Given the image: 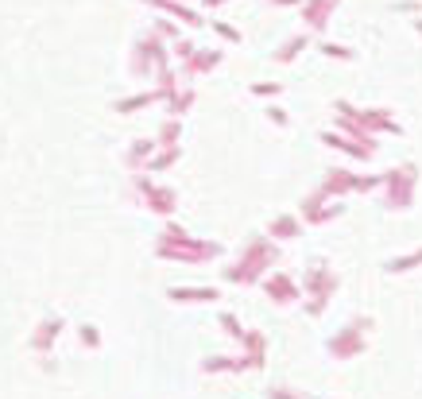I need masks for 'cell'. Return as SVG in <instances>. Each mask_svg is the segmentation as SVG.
<instances>
[{"label": "cell", "mask_w": 422, "mask_h": 399, "mask_svg": "<svg viewBox=\"0 0 422 399\" xmlns=\"http://www.w3.org/2000/svg\"><path fill=\"white\" fill-rule=\"evenodd\" d=\"M217 252H221V248H217L213 241H194L183 225H174V221L159 233V244H155V256L183 260V264H202V260H213Z\"/></svg>", "instance_id": "obj_1"}, {"label": "cell", "mask_w": 422, "mask_h": 399, "mask_svg": "<svg viewBox=\"0 0 422 399\" xmlns=\"http://www.w3.org/2000/svg\"><path fill=\"white\" fill-rule=\"evenodd\" d=\"M275 260H279V248H275L272 237H252L248 248H244V256L237 260V267H229V279L232 283H252L264 267H272Z\"/></svg>", "instance_id": "obj_2"}, {"label": "cell", "mask_w": 422, "mask_h": 399, "mask_svg": "<svg viewBox=\"0 0 422 399\" xmlns=\"http://www.w3.org/2000/svg\"><path fill=\"white\" fill-rule=\"evenodd\" d=\"M167 62H171V50H167V39H159L155 31H148L136 43V50H132V74L136 78H148V74H155V70H167Z\"/></svg>", "instance_id": "obj_3"}, {"label": "cell", "mask_w": 422, "mask_h": 399, "mask_svg": "<svg viewBox=\"0 0 422 399\" xmlns=\"http://www.w3.org/2000/svg\"><path fill=\"white\" fill-rule=\"evenodd\" d=\"M136 194H140V202L151 209V214H163V217H171L174 206H178V194H174L171 186H159L148 171L136 175Z\"/></svg>", "instance_id": "obj_4"}, {"label": "cell", "mask_w": 422, "mask_h": 399, "mask_svg": "<svg viewBox=\"0 0 422 399\" xmlns=\"http://www.w3.org/2000/svg\"><path fill=\"white\" fill-rule=\"evenodd\" d=\"M337 214H341V202L337 198H325L322 190L307 194L302 206H298V221H302V225H325V221H333Z\"/></svg>", "instance_id": "obj_5"}, {"label": "cell", "mask_w": 422, "mask_h": 399, "mask_svg": "<svg viewBox=\"0 0 422 399\" xmlns=\"http://www.w3.org/2000/svg\"><path fill=\"white\" fill-rule=\"evenodd\" d=\"M221 59H225V50H206V47H194V55L183 62V85H190L198 74H209L213 66H221Z\"/></svg>", "instance_id": "obj_6"}, {"label": "cell", "mask_w": 422, "mask_h": 399, "mask_svg": "<svg viewBox=\"0 0 422 399\" xmlns=\"http://www.w3.org/2000/svg\"><path fill=\"white\" fill-rule=\"evenodd\" d=\"M143 4H155L159 12H167V16H174L178 24H190V27H202L206 20L198 16V12L186 4V0H143Z\"/></svg>", "instance_id": "obj_7"}, {"label": "cell", "mask_w": 422, "mask_h": 399, "mask_svg": "<svg viewBox=\"0 0 422 399\" xmlns=\"http://www.w3.org/2000/svg\"><path fill=\"white\" fill-rule=\"evenodd\" d=\"M298 8H302V20H307V24L314 27V35H318L325 24H330V12L337 8V0H302Z\"/></svg>", "instance_id": "obj_8"}, {"label": "cell", "mask_w": 422, "mask_h": 399, "mask_svg": "<svg viewBox=\"0 0 422 399\" xmlns=\"http://www.w3.org/2000/svg\"><path fill=\"white\" fill-rule=\"evenodd\" d=\"M298 233H302V221H298V214H279L272 225H267V237H272V241H295Z\"/></svg>", "instance_id": "obj_9"}, {"label": "cell", "mask_w": 422, "mask_h": 399, "mask_svg": "<svg viewBox=\"0 0 422 399\" xmlns=\"http://www.w3.org/2000/svg\"><path fill=\"white\" fill-rule=\"evenodd\" d=\"M318 190H322L325 198H341L345 190H353V175L341 171V167H333V171H325V183L318 186Z\"/></svg>", "instance_id": "obj_10"}, {"label": "cell", "mask_w": 422, "mask_h": 399, "mask_svg": "<svg viewBox=\"0 0 422 399\" xmlns=\"http://www.w3.org/2000/svg\"><path fill=\"white\" fill-rule=\"evenodd\" d=\"M178 159H183V148H155V151H151V159L143 163V171H148V175H159V171L174 167Z\"/></svg>", "instance_id": "obj_11"}, {"label": "cell", "mask_w": 422, "mask_h": 399, "mask_svg": "<svg viewBox=\"0 0 422 399\" xmlns=\"http://www.w3.org/2000/svg\"><path fill=\"white\" fill-rule=\"evenodd\" d=\"M155 105V93H132V97H120L113 105V113H120V117H128V113H140V108H151Z\"/></svg>", "instance_id": "obj_12"}, {"label": "cell", "mask_w": 422, "mask_h": 399, "mask_svg": "<svg viewBox=\"0 0 422 399\" xmlns=\"http://www.w3.org/2000/svg\"><path fill=\"white\" fill-rule=\"evenodd\" d=\"M178 140H183V120L167 117L163 128H159V136H155V148H178Z\"/></svg>", "instance_id": "obj_13"}, {"label": "cell", "mask_w": 422, "mask_h": 399, "mask_svg": "<svg viewBox=\"0 0 422 399\" xmlns=\"http://www.w3.org/2000/svg\"><path fill=\"white\" fill-rule=\"evenodd\" d=\"M310 47V35H295V39H287V43H279V50H275L272 59L275 62H295L302 50Z\"/></svg>", "instance_id": "obj_14"}, {"label": "cell", "mask_w": 422, "mask_h": 399, "mask_svg": "<svg viewBox=\"0 0 422 399\" xmlns=\"http://www.w3.org/2000/svg\"><path fill=\"white\" fill-rule=\"evenodd\" d=\"M151 151H155V140H132V148H128L125 163L132 167V171H143V163L151 159Z\"/></svg>", "instance_id": "obj_15"}, {"label": "cell", "mask_w": 422, "mask_h": 399, "mask_svg": "<svg viewBox=\"0 0 422 399\" xmlns=\"http://www.w3.org/2000/svg\"><path fill=\"white\" fill-rule=\"evenodd\" d=\"M333 283H337V279H333V272H330L325 264L310 267V291H318V295H322V299H318L322 307H325V295H330V287H333Z\"/></svg>", "instance_id": "obj_16"}, {"label": "cell", "mask_w": 422, "mask_h": 399, "mask_svg": "<svg viewBox=\"0 0 422 399\" xmlns=\"http://www.w3.org/2000/svg\"><path fill=\"white\" fill-rule=\"evenodd\" d=\"M325 144H330V148H337V151H345V155H353V159H368V148H360V144H356L353 136L325 132Z\"/></svg>", "instance_id": "obj_17"}, {"label": "cell", "mask_w": 422, "mask_h": 399, "mask_svg": "<svg viewBox=\"0 0 422 399\" xmlns=\"http://www.w3.org/2000/svg\"><path fill=\"white\" fill-rule=\"evenodd\" d=\"M267 295H272L275 302H290L295 299V283H290L283 272H275L272 279H267Z\"/></svg>", "instance_id": "obj_18"}, {"label": "cell", "mask_w": 422, "mask_h": 399, "mask_svg": "<svg viewBox=\"0 0 422 399\" xmlns=\"http://www.w3.org/2000/svg\"><path fill=\"white\" fill-rule=\"evenodd\" d=\"M171 299L174 302H209V299H217V291L213 287H174Z\"/></svg>", "instance_id": "obj_19"}, {"label": "cell", "mask_w": 422, "mask_h": 399, "mask_svg": "<svg viewBox=\"0 0 422 399\" xmlns=\"http://www.w3.org/2000/svg\"><path fill=\"white\" fill-rule=\"evenodd\" d=\"M190 105H194V85H183V90H178L171 101H167V113L183 120V117H186V108H190Z\"/></svg>", "instance_id": "obj_20"}, {"label": "cell", "mask_w": 422, "mask_h": 399, "mask_svg": "<svg viewBox=\"0 0 422 399\" xmlns=\"http://www.w3.org/2000/svg\"><path fill=\"white\" fill-rule=\"evenodd\" d=\"M283 82H252V97H279Z\"/></svg>", "instance_id": "obj_21"}, {"label": "cell", "mask_w": 422, "mask_h": 399, "mask_svg": "<svg viewBox=\"0 0 422 399\" xmlns=\"http://www.w3.org/2000/svg\"><path fill=\"white\" fill-rule=\"evenodd\" d=\"M318 50H322L325 59H345V62H353V50H349V47H341V43H322Z\"/></svg>", "instance_id": "obj_22"}, {"label": "cell", "mask_w": 422, "mask_h": 399, "mask_svg": "<svg viewBox=\"0 0 422 399\" xmlns=\"http://www.w3.org/2000/svg\"><path fill=\"white\" fill-rule=\"evenodd\" d=\"M190 55H194V43H190V39H174V43H171V59H174V62H186Z\"/></svg>", "instance_id": "obj_23"}, {"label": "cell", "mask_w": 422, "mask_h": 399, "mask_svg": "<svg viewBox=\"0 0 422 399\" xmlns=\"http://www.w3.org/2000/svg\"><path fill=\"white\" fill-rule=\"evenodd\" d=\"M213 31L221 35L225 43H240V31H237L232 24H225V20H213Z\"/></svg>", "instance_id": "obj_24"}, {"label": "cell", "mask_w": 422, "mask_h": 399, "mask_svg": "<svg viewBox=\"0 0 422 399\" xmlns=\"http://www.w3.org/2000/svg\"><path fill=\"white\" fill-rule=\"evenodd\" d=\"M151 31H155L159 39H171V43L178 39V27H174L171 20H155V27H151Z\"/></svg>", "instance_id": "obj_25"}, {"label": "cell", "mask_w": 422, "mask_h": 399, "mask_svg": "<svg viewBox=\"0 0 422 399\" xmlns=\"http://www.w3.org/2000/svg\"><path fill=\"white\" fill-rule=\"evenodd\" d=\"M264 113H267V120H272V125H283V128L290 125V117H287V113H283V105H267Z\"/></svg>", "instance_id": "obj_26"}, {"label": "cell", "mask_w": 422, "mask_h": 399, "mask_svg": "<svg viewBox=\"0 0 422 399\" xmlns=\"http://www.w3.org/2000/svg\"><path fill=\"white\" fill-rule=\"evenodd\" d=\"M272 4H279V8H295V4H302V0H272Z\"/></svg>", "instance_id": "obj_27"}, {"label": "cell", "mask_w": 422, "mask_h": 399, "mask_svg": "<svg viewBox=\"0 0 422 399\" xmlns=\"http://www.w3.org/2000/svg\"><path fill=\"white\" fill-rule=\"evenodd\" d=\"M206 4H209V8H217V4H225V0H206Z\"/></svg>", "instance_id": "obj_28"}]
</instances>
